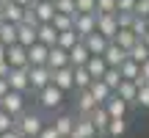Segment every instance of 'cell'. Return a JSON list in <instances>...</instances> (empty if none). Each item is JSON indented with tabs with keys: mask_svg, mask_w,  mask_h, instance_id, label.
<instances>
[{
	"mask_svg": "<svg viewBox=\"0 0 149 138\" xmlns=\"http://www.w3.org/2000/svg\"><path fill=\"white\" fill-rule=\"evenodd\" d=\"M77 14H97V0H74Z\"/></svg>",
	"mask_w": 149,
	"mask_h": 138,
	"instance_id": "d590c367",
	"label": "cell"
},
{
	"mask_svg": "<svg viewBox=\"0 0 149 138\" xmlns=\"http://www.w3.org/2000/svg\"><path fill=\"white\" fill-rule=\"evenodd\" d=\"M72 69H74V91H86L91 83H94V77L88 75L86 66H72Z\"/></svg>",
	"mask_w": 149,
	"mask_h": 138,
	"instance_id": "4316f807",
	"label": "cell"
},
{
	"mask_svg": "<svg viewBox=\"0 0 149 138\" xmlns=\"http://www.w3.org/2000/svg\"><path fill=\"white\" fill-rule=\"evenodd\" d=\"M28 80H31V91L28 94H39L53 83V69L50 66H28Z\"/></svg>",
	"mask_w": 149,
	"mask_h": 138,
	"instance_id": "3957f363",
	"label": "cell"
},
{
	"mask_svg": "<svg viewBox=\"0 0 149 138\" xmlns=\"http://www.w3.org/2000/svg\"><path fill=\"white\" fill-rule=\"evenodd\" d=\"M53 28H55L58 33L74 31V17H66V14H55V17H53Z\"/></svg>",
	"mask_w": 149,
	"mask_h": 138,
	"instance_id": "d6a6232c",
	"label": "cell"
},
{
	"mask_svg": "<svg viewBox=\"0 0 149 138\" xmlns=\"http://www.w3.org/2000/svg\"><path fill=\"white\" fill-rule=\"evenodd\" d=\"M138 42H141V39L135 36L133 31H119L116 36H113V44H119V47H122V50H127V53H130V50H133Z\"/></svg>",
	"mask_w": 149,
	"mask_h": 138,
	"instance_id": "484cf974",
	"label": "cell"
},
{
	"mask_svg": "<svg viewBox=\"0 0 149 138\" xmlns=\"http://www.w3.org/2000/svg\"><path fill=\"white\" fill-rule=\"evenodd\" d=\"M102 108L108 111V116H111V119H124V116H127V111H130V105H127L119 94H111Z\"/></svg>",
	"mask_w": 149,
	"mask_h": 138,
	"instance_id": "8fae6325",
	"label": "cell"
},
{
	"mask_svg": "<svg viewBox=\"0 0 149 138\" xmlns=\"http://www.w3.org/2000/svg\"><path fill=\"white\" fill-rule=\"evenodd\" d=\"M88 91H91V94H94V100L100 102V105H105V100H108V97L113 94V91H111V89H108V86H105V80H94V83L88 86Z\"/></svg>",
	"mask_w": 149,
	"mask_h": 138,
	"instance_id": "f1b7e54d",
	"label": "cell"
},
{
	"mask_svg": "<svg viewBox=\"0 0 149 138\" xmlns=\"http://www.w3.org/2000/svg\"><path fill=\"white\" fill-rule=\"evenodd\" d=\"M146 28H149V17H146Z\"/></svg>",
	"mask_w": 149,
	"mask_h": 138,
	"instance_id": "11a10c76",
	"label": "cell"
},
{
	"mask_svg": "<svg viewBox=\"0 0 149 138\" xmlns=\"http://www.w3.org/2000/svg\"><path fill=\"white\" fill-rule=\"evenodd\" d=\"M36 39H39V44H44V47H55L58 31L53 28V22H42V25H36Z\"/></svg>",
	"mask_w": 149,
	"mask_h": 138,
	"instance_id": "9a60e30c",
	"label": "cell"
},
{
	"mask_svg": "<svg viewBox=\"0 0 149 138\" xmlns=\"http://www.w3.org/2000/svg\"><path fill=\"white\" fill-rule=\"evenodd\" d=\"M88 58H91V53H88V47L83 44V39H80V42L69 50V66H86Z\"/></svg>",
	"mask_w": 149,
	"mask_h": 138,
	"instance_id": "ac0fdd59",
	"label": "cell"
},
{
	"mask_svg": "<svg viewBox=\"0 0 149 138\" xmlns=\"http://www.w3.org/2000/svg\"><path fill=\"white\" fill-rule=\"evenodd\" d=\"M124 133H127V119H111V122H108V130H105L108 138H119Z\"/></svg>",
	"mask_w": 149,
	"mask_h": 138,
	"instance_id": "f546056e",
	"label": "cell"
},
{
	"mask_svg": "<svg viewBox=\"0 0 149 138\" xmlns=\"http://www.w3.org/2000/svg\"><path fill=\"white\" fill-rule=\"evenodd\" d=\"M3 20H6V22H11V25H22V22H25V8H22V6H17L14 0H6Z\"/></svg>",
	"mask_w": 149,
	"mask_h": 138,
	"instance_id": "e0dca14e",
	"label": "cell"
},
{
	"mask_svg": "<svg viewBox=\"0 0 149 138\" xmlns=\"http://www.w3.org/2000/svg\"><path fill=\"white\" fill-rule=\"evenodd\" d=\"M3 8H6V0H0V20H3Z\"/></svg>",
	"mask_w": 149,
	"mask_h": 138,
	"instance_id": "f5cc1de1",
	"label": "cell"
},
{
	"mask_svg": "<svg viewBox=\"0 0 149 138\" xmlns=\"http://www.w3.org/2000/svg\"><path fill=\"white\" fill-rule=\"evenodd\" d=\"M141 42H144V44H146V47H149V31L144 33V36H141Z\"/></svg>",
	"mask_w": 149,
	"mask_h": 138,
	"instance_id": "816d5d0a",
	"label": "cell"
},
{
	"mask_svg": "<svg viewBox=\"0 0 149 138\" xmlns=\"http://www.w3.org/2000/svg\"><path fill=\"white\" fill-rule=\"evenodd\" d=\"M135 8V0H116V14L119 11H133Z\"/></svg>",
	"mask_w": 149,
	"mask_h": 138,
	"instance_id": "ee69618b",
	"label": "cell"
},
{
	"mask_svg": "<svg viewBox=\"0 0 149 138\" xmlns=\"http://www.w3.org/2000/svg\"><path fill=\"white\" fill-rule=\"evenodd\" d=\"M97 14H116V0H97Z\"/></svg>",
	"mask_w": 149,
	"mask_h": 138,
	"instance_id": "f35d334b",
	"label": "cell"
},
{
	"mask_svg": "<svg viewBox=\"0 0 149 138\" xmlns=\"http://www.w3.org/2000/svg\"><path fill=\"white\" fill-rule=\"evenodd\" d=\"M14 3H17V6H22V8H28V6H31L33 0H14Z\"/></svg>",
	"mask_w": 149,
	"mask_h": 138,
	"instance_id": "681fc988",
	"label": "cell"
},
{
	"mask_svg": "<svg viewBox=\"0 0 149 138\" xmlns=\"http://www.w3.org/2000/svg\"><path fill=\"white\" fill-rule=\"evenodd\" d=\"M8 130H14V116L6 113V111H0V135L8 133Z\"/></svg>",
	"mask_w": 149,
	"mask_h": 138,
	"instance_id": "ab89813d",
	"label": "cell"
},
{
	"mask_svg": "<svg viewBox=\"0 0 149 138\" xmlns=\"http://www.w3.org/2000/svg\"><path fill=\"white\" fill-rule=\"evenodd\" d=\"M0 44H6V47L17 44V25H11V22L0 20Z\"/></svg>",
	"mask_w": 149,
	"mask_h": 138,
	"instance_id": "83f0119b",
	"label": "cell"
},
{
	"mask_svg": "<svg viewBox=\"0 0 149 138\" xmlns=\"http://www.w3.org/2000/svg\"><path fill=\"white\" fill-rule=\"evenodd\" d=\"M97 105H100V102L94 100V94H91L88 89L86 91H74V111H77V116H88Z\"/></svg>",
	"mask_w": 149,
	"mask_h": 138,
	"instance_id": "ba28073f",
	"label": "cell"
},
{
	"mask_svg": "<svg viewBox=\"0 0 149 138\" xmlns=\"http://www.w3.org/2000/svg\"><path fill=\"white\" fill-rule=\"evenodd\" d=\"M8 91H11V89H8V80H6V77H0V100H3Z\"/></svg>",
	"mask_w": 149,
	"mask_h": 138,
	"instance_id": "bcb514c9",
	"label": "cell"
},
{
	"mask_svg": "<svg viewBox=\"0 0 149 138\" xmlns=\"http://www.w3.org/2000/svg\"><path fill=\"white\" fill-rule=\"evenodd\" d=\"M141 80H144V83H149V61H144V64H141Z\"/></svg>",
	"mask_w": 149,
	"mask_h": 138,
	"instance_id": "f6af8a7d",
	"label": "cell"
},
{
	"mask_svg": "<svg viewBox=\"0 0 149 138\" xmlns=\"http://www.w3.org/2000/svg\"><path fill=\"white\" fill-rule=\"evenodd\" d=\"M116 20H119V31H130V28H133L135 14H133V11H119V14H116Z\"/></svg>",
	"mask_w": 149,
	"mask_h": 138,
	"instance_id": "8d00e7d4",
	"label": "cell"
},
{
	"mask_svg": "<svg viewBox=\"0 0 149 138\" xmlns=\"http://www.w3.org/2000/svg\"><path fill=\"white\" fill-rule=\"evenodd\" d=\"M133 14L135 17H149V0H135V8H133Z\"/></svg>",
	"mask_w": 149,
	"mask_h": 138,
	"instance_id": "b9f144b4",
	"label": "cell"
},
{
	"mask_svg": "<svg viewBox=\"0 0 149 138\" xmlns=\"http://www.w3.org/2000/svg\"><path fill=\"white\" fill-rule=\"evenodd\" d=\"M102 58H105V64H108V66L119 69L124 61H127V50H122L119 44H113V42H111V44L105 47V53H102Z\"/></svg>",
	"mask_w": 149,
	"mask_h": 138,
	"instance_id": "4fadbf2b",
	"label": "cell"
},
{
	"mask_svg": "<svg viewBox=\"0 0 149 138\" xmlns=\"http://www.w3.org/2000/svg\"><path fill=\"white\" fill-rule=\"evenodd\" d=\"M8 61H0V77H6V75H8Z\"/></svg>",
	"mask_w": 149,
	"mask_h": 138,
	"instance_id": "7dc6e473",
	"label": "cell"
},
{
	"mask_svg": "<svg viewBox=\"0 0 149 138\" xmlns=\"http://www.w3.org/2000/svg\"><path fill=\"white\" fill-rule=\"evenodd\" d=\"M28 8L33 11V17H36L39 25H42V22H53V17H55V6H53V0H33Z\"/></svg>",
	"mask_w": 149,
	"mask_h": 138,
	"instance_id": "52a82bcc",
	"label": "cell"
},
{
	"mask_svg": "<svg viewBox=\"0 0 149 138\" xmlns=\"http://www.w3.org/2000/svg\"><path fill=\"white\" fill-rule=\"evenodd\" d=\"M77 42H80L77 33H74V31H66V33H58V42H55V47H61V50H66V53H69V50H72Z\"/></svg>",
	"mask_w": 149,
	"mask_h": 138,
	"instance_id": "4dcf8cb0",
	"label": "cell"
},
{
	"mask_svg": "<svg viewBox=\"0 0 149 138\" xmlns=\"http://www.w3.org/2000/svg\"><path fill=\"white\" fill-rule=\"evenodd\" d=\"M53 6H55V14L77 17V11H74V0H53Z\"/></svg>",
	"mask_w": 149,
	"mask_h": 138,
	"instance_id": "e575fe53",
	"label": "cell"
},
{
	"mask_svg": "<svg viewBox=\"0 0 149 138\" xmlns=\"http://www.w3.org/2000/svg\"><path fill=\"white\" fill-rule=\"evenodd\" d=\"M50 124L55 127V133H58L61 138H69L74 133V113H58Z\"/></svg>",
	"mask_w": 149,
	"mask_h": 138,
	"instance_id": "7c38bea8",
	"label": "cell"
},
{
	"mask_svg": "<svg viewBox=\"0 0 149 138\" xmlns=\"http://www.w3.org/2000/svg\"><path fill=\"white\" fill-rule=\"evenodd\" d=\"M83 44L88 47V53H91V55H102V53H105V47H108L111 42H108L102 33H91V36H86V39H83Z\"/></svg>",
	"mask_w": 149,
	"mask_h": 138,
	"instance_id": "7402d4cb",
	"label": "cell"
},
{
	"mask_svg": "<svg viewBox=\"0 0 149 138\" xmlns=\"http://www.w3.org/2000/svg\"><path fill=\"white\" fill-rule=\"evenodd\" d=\"M74 33H77L80 39L97 33V14H77L74 17Z\"/></svg>",
	"mask_w": 149,
	"mask_h": 138,
	"instance_id": "30bf717a",
	"label": "cell"
},
{
	"mask_svg": "<svg viewBox=\"0 0 149 138\" xmlns=\"http://www.w3.org/2000/svg\"><path fill=\"white\" fill-rule=\"evenodd\" d=\"M130 31H133L135 36L141 39V36H144V33L149 31V28H146V20H144V17H135V20H133V28H130Z\"/></svg>",
	"mask_w": 149,
	"mask_h": 138,
	"instance_id": "60d3db41",
	"label": "cell"
},
{
	"mask_svg": "<svg viewBox=\"0 0 149 138\" xmlns=\"http://www.w3.org/2000/svg\"><path fill=\"white\" fill-rule=\"evenodd\" d=\"M69 138H80V135H74V133H72V135H69Z\"/></svg>",
	"mask_w": 149,
	"mask_h": 138,
	"instance_id": "db71d44e",
	"label": "cell"
},
{
	"mask_svg": "<svg viewBox=\"0 0 149 138\" xmlns=\"http://www.w3.org/2000/svg\"><path fill=\"white\" fill-rule=\"evenodd\" d=\"M6 61H8L11 69H22V66H28V50L22 47V44H11L8 53H6Z\"/></svg>",
	"mask_w": 149,
	"mask_h": 138,
	"instance_id": "5bb4252c",
	"label": "cell"
},
{
	"mask_svg": "<svg viewBox=\"0 0 149 138\" xmlns=\"http://www.w3.org/2000/svg\"><path fill=\"white\" fill-rule=\"evenodd\" d=\"M6 53H8V47H6V44H0V61H6Z\"/></svg>",
	"mask_w": 149,
	"mask_h": 138,
	"instance_id": "f907efd6",
	"label": "cell"
},
{
	"mask_svg": "<svg viewBox=\"0 0 149 138\" xmlns=\"http://www.w3.org/2000/svg\"><path fill=\"white\" fill-rule=\"evenodd\" d=\"M127 58H130V61H135V64L141 66L144 61H149V47H146L144 42H138V44H135V47L127 53Z\"/></svg>",
	"mask_w": 149,
	"mask_h": 138,
	"instance_id": "1f68e13d",
	"label": "cell"
},
{
	"mask_svg": "<svg viewBox=\"0 0 149 138\" xmlns=\"http://www.w3.org/2000/svg\"><path fill=\"white\" fill-rule=\"evenodd\" d=\"M6 80H8V89H11V91H19V94H28V91H31V80H28V66H22V69H8Z\"/></svg>",
	"mask_w": 149,
	"mask_h": 138,
	"instance_id": "5b68a950",
	"label": "cell"
},
{
	"mask_svg": "<svg viewBox=\"0 0 149 138\" xmlns=\"http://www.w3.org/2000/svg\"><path fill=\"white\" fill-rule=\"evenodd\" d=\"M44 124H47V122H44L42 113H36V111H25V113H19V116L14 119V130L22 138H36L39 133H42Z\"/></svg>",
	"mask_w": 149,
	"mask_h": 138,
	"instance_id": "6da1fadb",
	"label": "cell"
},
{
	"mask_svg": "<svg viewBox=\"0 0 149 138\" xmlns=\"http://www.w3.org/2000/svg\"><path fill=\"white\" fill-rule=\"evenodd\" d=\"M88 119H91V124L97 127V135H105V130H108V122H111V116H108V111L102 105H97L94 111L88 113Z\"/></svg>",
	"mask_w": 149,
	"mask_h": 138,
	"instance_id": "ffe728a7",
	"label": "cell"
},
{
	"mask_svg": "<svg viewBox=\"0 0 149 138\" xmlns=\"http://www.w3.org/2000/svg\"><path fill=\"white\" fill-rule=\"evenodd\" d=\"M97 33H102L108 42H113V36L119 33V20H116V14H97Z\"/></svg>",
	"mask_w": 149,
	"mask_h": 138,
	"instance_id": "8992f818",
	"label": "cell"
},
{
	"mask_svg": "<svg viewBox=\"0 0 149 138\" xmlns=\"http://www.w3.org/2000/svg\"><path fill=\"white\" fill-rule=\"evenodd\" d=\"M74 135H80V138H97V127L91 124L88 116H74Z\"/></svg>",
	"mask_w": 149,
	"mask_h": 138,
	"instance_id": "603a6c76",
	"label": "cell"
},
{
	"mask_svg": "<svg viewBox=\"0 0 149 138\" xmlns=\"http://www.w3.org/2000/svg\"><path fill=\"white\" fill-rule=\"evenodd\" d=\"M47 66L53 69H64V66H69V53L66 50H61V47H50V55H47Z\"/></svg>",
	"mask_w": 149,
	"mask_h": 138,
	"instance_id": "44dd1931",
	"label": "cell"
},
{
	"mask_svg": "<svg viewBox=\"0 0 149 138\" xmlns=\"http://www.w3.org/2000/svg\"><path fill=\"white\" fill-rule=\"evenodd\" d=\"M86 69H88V75H91L94 80H102V75L108 72V64H105V58H102V55H91L88 64H86Z\"/></svg>",
	"mask_w": 149,
	"mask_h": 138,
	"instance_id": "d4e9b609",
	"label": "cell"
},
{
	"mask_svg": "<svg viewBox=\"0 0 149 138\" xmlns=\"http://www.w3.org/2000/svg\"><path fill=\"white\" fill-rule=\"evenodd\" d=\"M135 105H138V108H149V83L138 86V97H135Z\"/></svg>",
	"mask_w": 149,
	"mask_h": 138,
	"instance_id": "74e56055",
	"label": "cell"
},
{
	"mask_svg": "<svg viewBox=\"0 0 149 138\" xmlns=\"http://www.w3.org/2000/svg\"><path fill=\"white\" fill-rule=\"evenodd\" d=\"M53 86H55V89H61L64 94H66V91H74V69L72 66L55 69V72H53Z\"/></svg>",
	"mask_w": 149,
	"mask_h": 138,
	"instance_id": "9c48e42d",
	"label": "cell"
},
{
	"mask_svg": "<svg viewBox=\"0 0 149 138\" xmlns=\"http://www.w3.org/2000/svg\"><path fill=\"white\" fill-rule=\"evenodd\" d=\"M39 39H36V28L33 25H25V22H22V25H17V44H22V47H33V44H36Z\"/></svg>",
	"mask_w": 149,
	"mask_h": 138,
	"instance_id": "d6986e66",
	"label": "cell"
},
{
	"mask_svg": "<svg viewBox=\"0 0 149 138\" xmlns=\"http://www.w3.org/2000/svg\"><path fill=\"white\" fill-rule=\"evenodd\" d=\"M36 138H61V135L55 133V127H53V124L47 122V124H44V127H42V133H39Z\"/></svg>",
	"mask_w": 149,
	"mask_h": 138,
	"instance_id": "7bdbcfd3",
	"label": "cell"
},
{
	"mask_svg": "<svg viewBox=\"0 0 149 138\" xmlns=\"http://www.w3.org/2000/svg\"><path fill=\"white\" fill-rule=\"evenodd\" d=\"M0 111H6V113H11V116H19V113H25L28 108H25V94H19V91H8V94L0 100Z\"/></svg>",
	"mask_w": 149,
	"mask_h": 138,
	"instance_id": "277c9868",
	"label": "cell"
},
{
	"mask_svg": "<svg viewBox=\"0 0 149 138\" xmlns=\"http://www.w3.org/2000/svg\"><path fill=\"white\" fill-rule=\"evenodd\" d=\"M113 94H119L127 105H135V97H138V86L133 83V80H122L119 83V89L113 91Z\"/></svg>",
	"mask_w": 149,
	"mask_h": 138,
	"instance_id": "cb8c5ba5",
	"label": "cell"
},
{
	"mask_svg": "<svg viewBox=\"0 0 149 138\" xmlns=\"http://www.w3.org/2000/svg\"><path fill=\"white\" fill-rule=\"evenodd\" d=\"M36 102H39L42 111H61V105H64V91L55 89V86L50 83L47 89H42L36 94Z\"/></svg>",
	"mask_w": 149,
	"mask_h": 138,
	"instance_id": "7a4b0ae2",
	"label": "cell"
},
{
	"mask_svg": "<svg viewBox=\"0 0 149 138\" xmlns=\"http://www.w3.org/2000/svg\"><path fill=\"white\" fill-rule=\"evenodd\" d=\"M47 55H50V47L36 42L33 47H28V66H47Z\"/></svg>",
	"mask_w": 149,
	"mask_h": 138,
	"instance_id": "2e32d148",
	"label": "cell"
},
{
	"mask_svg": "<svg viewBox=\"0 0 149 138\" xmlns=\"http://www.w3.org/2000/svg\"><path fill=\"white\" fill-rule=\"evenodd\" d=\"M0 138H22L19 133H17V130H8V133H3V135H0Z\"/></svg>",
	"mask_w": 149,
	"mask_h": 138,
	"instance_id": "c3c4849f",
	"label": "cell"
},
{
	"mask_svg": "<svg viewBox=\"0 0 149 138\" xmlns=\"http://www.w3.org/2000/svg\"><path fill=\"white\" fill-rule=\"evenodd\" d=\"M102 80H105V86H108L111 91H116V89H119V83H122V75H119V69L108 66V72L102 75Z\"/></svg>",
	"mask_w": 149,
	"mask_h": 138,
	"instance_id": "836d02e7",
	"label": "cell"
}]
</instances>
